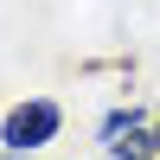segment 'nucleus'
Wrapping results in <instances>:
<instances>
[{
	"label": "nucleus",
	"mask_w": 160,
	"mask_h": 160,
	"mask_svg": "<svg viewBox=\"0 0 160 160\" xmlns=\"http://www.w3.org/2000/svg\"><path fill=\"white\" fill-rule=\"evenodd\" d=\"M64 135V102L58 96H26L0 115V148L7 154H38Z\"/></svg>",
	"instance_id": "f257e3e1"
},
{
	"label": "nucleus",
	"mask_w": 160,
	"mask_h": 160,
	"mask_svg": "<svg viewBox=\"0 0 160 160\" xmlns=\"http://www.w3.org/2000/svg\"><path fill=\"white\" fill-rule=\"evenodd\" d=\"M148 122H154V115L141 109V102H122V109H109L96 122V141H122V135H135V128H148Z\"/></svg>",
	"instance_id": "f03ea898"
},
{
	"label": "nucleus",
	"mask_w": 160,
	"mask_h": 160,
	"mask_svg": "<svg viewBox=\"0 0 160 160\" xmlns=\"http://www.w3.org/2000/svg\"><path fill=\"white\" fill-rule=\"evenodd\" d=\"M148 148L160 154V109H154V122H148Z\"/></svg>",
	"instance_id": "7ed1b4c3"
},
{
	"label": "nucleus",
	"mask_w": 160,
	"mask_h": 160,
	"mask_svg": "<svg viewBox=\"0 0 160 160\" xmlns=\"http://www.w3.org/2000/svg\"><path fill=\"white\" fill-rule=\"evenodd\" d=\"M0 160H19V154H7V148H0Z\"/></svg>",
	"instance_id": "20e7f679"
},
{
	"label": "nucleus",
	"mask_w": 160,
	"mask_h": 160,
	"mask_svg": "<svg viewBox=\"0 0 160 160\" xmlns=\"http://www.w3.org/2000/svg\"><path fill=\"white\" fill-rule=\"evenodd\" d=\"M96 160H109V154H96Z\"/></svg>",
	"instance_id": "39448f33"
}]
</instances>
